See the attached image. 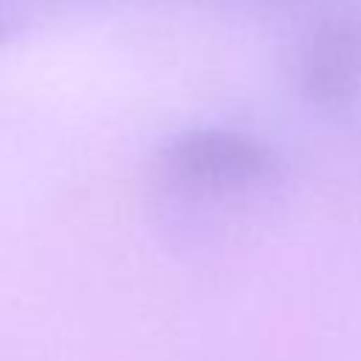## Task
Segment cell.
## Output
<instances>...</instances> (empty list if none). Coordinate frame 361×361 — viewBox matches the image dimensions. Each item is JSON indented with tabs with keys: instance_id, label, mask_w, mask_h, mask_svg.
I'll use <instances>...</instances> for the list:
<instances>
[{
	"instance_id": "2",
	"label": "cell",
	"mask_w": 361,
	"mask_h": 361,
	"mask_svg": "<svg viewBox=\"0 0 361 361\" xmlns=\"http://www.w3.org/2000/svg\"><path fill=\"white\" fill-rule=\"evenodd\" d=\"M302 93L324 110H347L361 99V17L322 23L296 56Z\"/></svg>"
},
{
	"instance_id": "3",
	"label": "cell",
	"mask_w": 361,
	"mask_h": 361,
	"mask_svg": "<svg viewBox=\"0 0 361 361\" xmlns=\"http://www.w3.org/2000/svg\"><path fill=\"white\" fill-rule=\"evenodd\" d=\"M3 34H6V25H3V23H0V39H3Z\"/></svg>"
},
{
	"instance_id": "1",
	"label": "cell",
	"mask_w": 361,
	"mask_h": 361,
	"mask_svg": "<svg viewBox=\"0 0 361 361\" xmlns=\"http://www.w3.org/2000/svg\"><path fill=\"white\" fill-rule=\"evenodd\" d=\"M164 169L200 189H248L279 169L276 149L257 133L240 127H189L161 149Z\"/></svg>"
}]
</instances>
